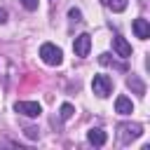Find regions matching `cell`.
Returning a JSON list of instances; mask_svg holds the SVG:
<instances>
[{
  "label": "cell",
  "instance_id": "obj_1",
  "mask_svg": "<svg viewBox=\"0 0 150 150\" xmlns=\"http://www.w3.org/2000/svg\"><path fill=\"white\" fill-rule=\"evenodd\" d=\"M40 56H42V61L47 66H61V61H63V52L52 42H45L40 47Z\"/></svg>",
  "mask_w": 150,
  "mask_h": 150
},
{
  "label": "cell",
  "instance_id": "obj_2",
  "mask_svg": "<svg viewBox=\"0 0 150 150\" xmlns=\"http://www.w3.org/2000/svg\"><path fill=\"white\" fill-rule=\"evenodd\" d=\"M117 131H120V141L122 143H131V141H136L143 134V127L138 122H122L117 127Z\"/></svg>",
  "mask_w": 150,
  "mask_h": 150
},
{
  "label": "cell",
  "instance_id": "obj_3",
  "mask_svg": "<svg viewBox=\"0 0 150 150\" xmlns=\"http://www.w3.org/2000/svg\"><path fill=\"white\" fill-rule=\"evenodd\" d=\"M91 89H94V94H96L98 98H105V96H110V91H112V80H110L108 75H94Z\"/></svg>",
  "mask_w": 150,
  "mask_h": 150
},
{
  "label": "cell",
  "instance_id": "obj_4",
  "mask_svg": "<svg viewBox=\"0 0 150 150\" xmlns=\"http://www.w3.org/2000/svg\"><path fill=\"white\" fill-rule=\"evenodd\" d=\"M14 110L21 112V115H26V117H38L42 112V105L38 101H16L14 103Z\"/></svg>",
  "mask_w": 150,
  "mask_h": 150
},
{
  "label": "cell",
  "instance_id": "obj_5",
  "mask_svg": "<svg viewBox=\"0 0 150 150\" xmlns=\"http://www.w3.org/2000/svg\"><path fill=\"white\" fill-rule=\"evenodd\" d=\"M73 49H75L77 56H87L89 49H91V38H89V33H80V35L75 38V42H73Z\"/></svg>",
  "mask_w": 150,
  "mask_h": 150
},
{
  "label": "cell",
  "instance_id": "obj_6",
  "mask_svg": "<svg viewBox=\"0 0 150 150\" xmlns=\"http://www.w3.org/2000/svg\"><path fill=\"white\" fill-rule=\"evenodd\" d=\"M112 49H115V54L122 56V59H129V56H131V45H129L122 35H115V38H112Z\"/></svg>",
  "mask_w": 150,
  "mask_h": 150
},
{
  "label": "cell",
  "instance_id": "obj_7",
  "mask_svg": "<svg viewBox=\"0 0 150 150\" xmlns=\"http://www.w3.org/2000/svg\"><path fill=\"white\" fill-rule=\"evenodd\" d=\"M131 28H134V33H136L138 40H148V38H150V23H148L145 19H134Z\"/></svg>",
  "mask_w": 150,
  "mask_h": 150
},
{
  "label": "cell",
  "instance_id": "obj_8",
  "mask_svg": "<svg viewBox=\"0 0 150 150\" xmlns=\"http://www.w3.org/2000/svg\"><path fill=\"white\" fill-rule=\"evenodd\" d=\"M87 141H89L91 145H96V148H101V145H105V141H108V136H105V131H103V129H98V127H94V129H89V131H87Z\"/></svg>",
  "mask_w": 150,
  "mask_h": 150
},
{
  "label": "cell",
  "instance_id": "obj_9",
  "mask_svg": "<svg viewBox=\"0 0 150 150\" xmlns=\"http://www.w3.org/2000/svg\"><path fill=\"white\" fill-rule=\"evenodd\" d=\"M115 112H120V115H131V112H134V103H131V98H127V96H117V98H115Z\"/></svg>",
  "mask_w": 150,
  "mask_h": 150
},
{
  "label": "cell",
  "instance_id": "obj_10",
  "mask_svg": "<svg viewBox=\"0 0 150 150\" xmlns=\"http://www.w3.org/2000/svg\"><path fill=\"white\" fill-rule=\"evenodd\" d=\"M127 87H129V89H134V91H136L138 96H145V84H143V82H141V80H138L136 75L127 77Z\"/></svg>",
  "mask_w": 150,
  "mask_h": 150
},
{
  "label": "cell",
  "instance_id": "obj_11",
  "mask_svg": "<svg viewBox=\"0 0 150 150\" xmlns=\"http://www.w3.org/2000/svg\"><path fill=\"white\" fill-rule=\"evenodd\" d=\"M101 2L112 12H124L127 9V0H101Z\"/></svg>",
  "mask_w": 150,
  "mask_h": 150
},
{
  "label": "cell",
  "instance_id": "obj_12",
  "mask_svg": "<svg viewBox=\"0 0 150 150\" xmlns=\"http://www.w3.org/2000/svg\"><path fill=\"white\" fill-rule=\"evenodd\" d=\"M98 61H101L103 66H112V68H117V70H124V68H127L124 63H117V61H112V59H110V54H101V56H98Z\"/></svg>",
  "mask_w": 150,
  "mask_h": 150
},
{
  "label": "cell",
  "instance_id": "obj_13",
  "mask_svg": "<svg viewBox=\"0 0 150 150\" xmlns=\"http://www.w3.org/2000/svg\"><path fill=\"white\" fill-rule=\"evenodd\" d=\"M73 112H75V108H73L70 103H63V105H61V110H59L61 120H70V117H73Z\"/></svg>",
  "mask_w": 150,
  "mask_h": 150
},
{
  "label": "cell",
  "instance_id": "obj_14",
  "mask_svg": "<svg viewBox=\"0 0 150 150\" xmlns=\"http://www.w3.org/2000/svg\"><path fill=\"white\" fill-rule=\"evenodd\" d=\"M68 16H70V21H82V12H80V9H75V7H70V9H68Z\"/></svg>",
  "mask_w": 150,
  "mask_h": 150
},
{
  "label": "cell",
  "instance_id": "obj_15",
  "mask_svg": "<svg viewBox=\"0 0 150 150\" xmlns=\"http://www.w3.org/2000/svg\"><path fill=\"white\" fill-rule=\"evenodd\" d=\"M19 2H21L28 12H35V9H38V0H19Z\"/></svg>",
  "mask_w": 150,
  "mask_h": 150
},
{
  "label": "cell",
  "instance_id": "obj_16",
  "mask_svg": "<svg viewBox=\"0 0 150 150\" xmlns=\"http://www.w3.org/2000/svg\"><path fill=\"white\" fill-rule=\"evenodd\" d=\"M23 131H26V136H28V138H38V136H40V134H38V129H35V127H26V129H23Z\"/></svg>",
  "mask_w": 150,
  "mask_h": 150
},
{
  "label": "cell",
  "instance_id": "obj_17",
  "mask_svg": "<svg viewBox=\"0 0 150 150\" xmlns=\"http://www.w3.org/2000/svg\"><path fill=\"white\" fill-rule=\"evenodd\" d=\"M5 21H7V9L0 7V23H5Z\"/></svg>",
  "mask_w": 150,
  "mask_h": 150
}]
</instances>
